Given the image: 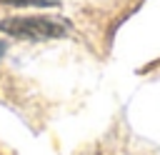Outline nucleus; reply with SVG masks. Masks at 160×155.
<instances>
[{"instance_id": "f257e3e1", "label": "nucleus", "mask_w": 160, "mask_h": 155, "mask_svg": "<svg viewBox=\"0 0 160 155\" xmlns=\"http://www.w3.org/2000/svg\"><path fill=\"white\" fill-rule=\"evenodd\" d=\"M0 32L18 40H55L70 32V22L52 15H12L0 20Z\"/></svg>"}, {"instance_id": "f03ea898", "label": "nucleus", "mask_w": 160, "mask_h": 155, "mask_svg": "<svg viewBox=\"0 0 160 155\" xmlns=\"http://www.w3.org/2000/svg\"><path fill=\"white\" fill-rule=\"evenodd\" d=\"M0 5H12V8H55L60 0H0Z\"/></svg>"}, {"instance_id": "7ed1b4c3", "label": "nucleus", "mask_w": 160, "mask_h": 155, "mask_svg": "<svg viewBox=\"0 0 160 155\" xmlns=\"http://www.w3.org/2000/svg\"><path fill=\"white\" fill-rule=\"evenodd\" d=\"M2 52H5V45H2V42H0V58H2Z\"/></svg>"}]
</instances>
